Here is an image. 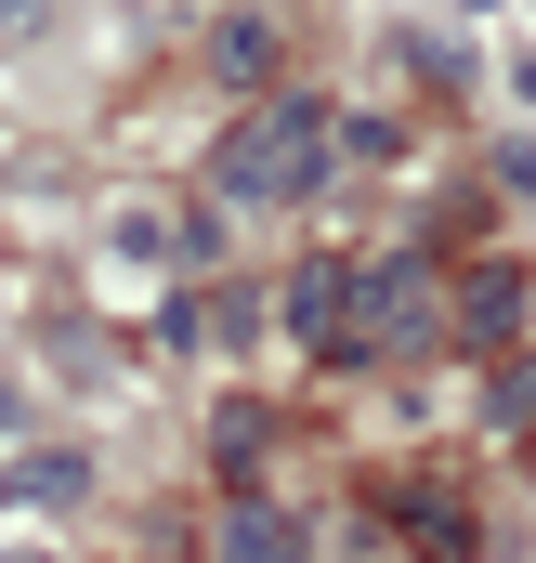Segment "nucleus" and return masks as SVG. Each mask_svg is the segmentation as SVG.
Returning <instances> with one entry per match:
<instances>
[{"label":"nucleus","instance_id":"obj_1","mask_svg":"<svg viewBox=\"0 0 536 563\" xmlns=\"http://www.w3.org/2000/svg\"><path fill=\"white\" fill-rule=\"evenodd\" d=\"M327 144H340V106L327 92H249L236 132L210 144V170H223L236 210H301L327 184Z\"/></svg>","mask_w":536,"mask_h":563},{"label":"nucleus","instance_id":"obj_2","mask_svg":"<svg viewBox=\"0 0 536 563\" xmlns=\"http://www.w3.org/2000/svg\"><path fill=\"white\" fill-rule=\"evenodd\" d=\"M288 341H301L314 367H367V263H354V250H314V263L288 276Z\"/></svg>","mask_w":536,"mask_h":563},{"label":"nucleus","instance_id":"obj_3","mask_svg":"<svg viewBox=\"0 0 536 563\" xmlns=\"http://www.w3.org/2000/svg\"><path fill=\"white\" fill-rule=\"evenodd\" d=\"M524 328H536V263L524 250H484L471 276L445 288V341H458V354H511Z\"/></svg>","mask_w":536,"mask_h":563},{"label":"nucleus","instance_id":"obj_4","mask_svg":"<svg viewBox=\"0 0 536 563\" xmlns=\"http://www.w3.org/2000/svg\"><path fill=\"white\" fill-rule=\"evenodd\" d=\"M418 341H445V288L418 263H367V367H393Z\"/></svg>","mask_w":536,"mask_h":563},{"label":"nucleus","instance_id":"obj_5","mask_svg":"<svg viewBox=\"0 0 536 563\" xmlns=\"http://www.w3.org/2000/svg\"><path fill=\"white\" fill-rule=\"evenodd\" d=\"M275 53H288L275 13H223V26H210V79H223V92H275Z\"/></svg>","mask_w":536,"mask_h":563},{"label":"nucleus","instance_id":"obj_6","mask_svg":"<svg viewBox=\"0 0 536 563\" xmlns=\"http://www.w3.org/2000/svg\"><path fill=\"white\" fill-rule=\"evenodd\" d=\"M223 563H314V551H301V525H288V511L236 498V511H223Z\"/></svg>","mask_w":536,"mask_h":563},{"label":"nucleus","instance_id":"obj_7","mask_svg":"<svg viewBox=\"0 0 536 563\" xmlns=\"http://www.w3.org/2000/svg\"><path fill=\"white\" fill-rule=\"evenodd\" d=\"M405 538H432V563H471V511L445 485H405Z\"/></svg>","mask_w":536,"mask_h":563},{"label":"nucleus","instance_id":"obj_8","mask_svg":"<svg viewBox=\"0 0 536 563\" xmlns=\"http://www.w3.org/2000/svg\"><path fill=\"white\" fill-rule=\"evenodd\" d=\"M119 250H132V263H170V210H144V197H132V210H119Z\"/></svg>","mask_w":536,"mask_h":563}]
</instances>
